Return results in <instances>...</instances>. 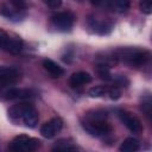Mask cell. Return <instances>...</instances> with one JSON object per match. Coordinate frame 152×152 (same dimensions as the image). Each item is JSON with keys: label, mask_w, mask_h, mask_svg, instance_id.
I'll list each match as a JSON object with an SVG mask.
<instances>
[{"label": "cell", "mask_w": 152, "mask_h": 152, "mask_svg": "<svg viewBox=\"0 0 152 152\" xmlns=\"http://www.w3.org/2000/svg\"><path fill=\"white\" fill-rule=\"evenodd\" d=\"M82 127L93 137H103L112 131V126L107 121V112L102 109H93L84 114Z\"/></svg>", "instance_id": "obj_1"}, {"label": "cell", "mask_w": 152, "mask_h": 152, "mask_svg": "<svg viewBox=\"0 0 152 152\" xmlns=\"http://www.w3.org/2000/svg\"><path fill=\"white\" fill-rule=\"evenodd\" d=\"M116 61H121L129 66H141L146 64L151 57L148 50L145 49H137V48H121L114 52Z\"/></svg>", "instance_id": "obj_2"}, {"label": "cell", "mask_w": 152, "mask_h": 152, "mask_svg": "<svg viewBox=\"0 0 152 152\" xmlns=\"http://www.w3.org/2000/svg\"><path fill=\"white\" fill-rule=\"evenodd\" d=\"M42 142L39 139L37 138H32L25 134H20L17 135L10 144L8 148L11 151H15V152H31V151H36L40 147Z\"/></svg>", "instance_id": "obj_3"}, {"label": "cell", "mask_w": 152, "mask_h": 152, "mask_svg": "<svg viewBox=\"0 0 152 152\" xmlns=\"http://www.w3.org/2000/svg\"><path fill=\"white\" fill-rule=\"evenodd\" d=\"M21 78V71L17 66H0V95Z\"/></svg>", "instance_id": "obj_4"}, {"label": "cell", "mask_w": 152, "mask_h": 152, "mask_svg": "<svg viewBox=\"0 0 152 152\" xmlns=\"http://www.w3.org/2000/svg\"><path fill=\"white\" fill-rule=\"evenodd\" d=\"M51 21H52L53 26L57 27L59 31H69L74 26V24L76 21V17L70 11L58 12L51 17Z\"/></svg>", "instance_id": "obj_5"}, {"label": "cell", "mask_w": 152, "mask_h": 152, "mask_svg": "<svg viewBox=\"0 0 152 152\" xmlns=\"http://www.w3.org/2000/svg\"><path fill=\"white\" fill-rule=\"evenodd\" d=\"M118 115H119L121 122H122L131 132H133V133H140V132L144 129V127H142L140 120H139L135 115H133L132 113H129V112H127V110H119V114H118Z\"/></svg>", "instance_id": "obj_6"}, {"label": "cell", "mask_w": 152, "mask_h": 152, "mask_svg": "<svg viewBox=\"0 0 152 152\" xmlns=\"http://www.w3.org/2000/svg\"><path fill=\"white\" fill-rule=\"evenodd\" d=\"M62 128H63V120L59 116H56L43 124V126L40 127V133L44 138L50 139L53 138Z\"/></svg>", "instance_id": "obj_7"}, {"label": "cell", "mask_w": 152, "mask_h": 152, "mask_svg": "<svg viewBox=\"0 0 152 152\" xmlns=\"http://www.w3.org/2000/svg\"><path fill=\"white\" fill-rule=\"evenodd\" d=\"M38 119H39V114H38V110L34 108V106L30 102L26 108L24 109L23 114H21V118H20V121L28 128H33L36 127V125L38 124Z\"/></svg>", "instance_id": "obj_8"}, {"label": "cell", "mask_w": 152, "mask_h": 152, "mask_svg": "<svg viewBox=\"0 0 152 152\" xmlns=\"http://www.w3.org/2000/svg\"><path fill=\"white\" fill-rule=\"evenodd\" d=\"M33 93L28 89H20V88H10L6 89L2 94L1 97L4 100H26L32 97Z\"/></svg>", "instance_id": "obj_9"}, {"label": "cell", "mask_w": 152, "mask_h": 152, "mask_svg": "<svg viewBox=\"0 0 152 152\" xmlns=\"http://www.w3.org/2000/svg\"><path fill=\"white\" fill-rule=\"evenodd\" d=\"M91 76L89 72L87 71H77L71 74L70 78H69V84L71 88H78L82 87L84 84H88L91 82Z\"/></svg>", "instance_id": "obj_10"}, {"label": "cell", "mask_w": 152, "mask_h": 152, "mask_svg": "<svg viewBox=\"0 0 152 152\" xmlns=\"http://www.w3.org/2000/svg\"><path fill=\"white\" fill-rule=\"evenodd\" d=\"M89 24L91 26V28H94V31L99 34H107L112 31L113 25L107 21V20H96V19H90Z\"/></svg>", "instance_id": "obj_11"}, {"label": "cell", "mask_w": 152, "mask_h": 152, "mask_svg": "<svg viewBox=\"0 0 152 152\" xmlns=\"http://www.w3.org/2000/svg\"><path fill=\"white\" fill-rule=\"evenodd\" d=\"M43 66L44 69L52 76V77H61L64 74V69L62 66H59L56 62H53L52 59H44L43 61Z\"/></svg>", "instance_id": "obj_12"}, {"label": "cell", "mask_w": 152, "mask_h": 152, "mask_svg": "<svg viewBox=\"0 0 152 152\" xmlns=\"http://www.w3.org/2000/svg\"><path fill=\"white\" fill-rule=\"evenodd\" d=\"M23 45H24V42H23V39L20 37H18V36H11L10 42H8L5 51L15 55V53H19L21 51Z\"/></svg>", "instance_id": "obj_13"}, {"label": "cell", "mask_w": 152, "mask_h": 152, "mask_svg": "<svg viewBox=\"0 0 152 152\" xmlns=\"http://www.w3.org/2000/svg\"><path fill=\"white\" fill-rule=\"evenodd\" d=\"M140 148V144L135 138H127L122 141L120 145V151L121 152H134Z\"/></svg>", "instance_id": "obj_14"}, {"label": "cell", "mask_w": 152, "mask_h": 152, "mask_svg": "<svg viewBox=\"0 0 152 152\" xmlns=\"http://www.w3.org/2000/svg\"><path fill=\"white\" fill-rule=\"evenodd\" d=\"M77 147L72 144V142H70L69 140H64V139H62V140H58L56 144H55V146H53V151H74V150H76Z\"/></svg>", "instance_id": "obj_15"}, {"label": "cell", "mask_w": 152, "mask_h": 152, "mask_svg": "<svg viewBox=\"0 0 152 152\" xmlns=\"http://www.w3.org/2000/svg\"><path fill=\"white\" fill-rule=\"evenodd\" d=\"M108 91V87L107 86H95L93 88L89 89L88 95L90 97H102L107 94Z\"/></svg>", "instance_id": "obj_16"}, {"label": "cell", "mask_w": 152, "mask_h": 152, "mask_svg": "<svg viewBox=\"0 0 152 152\" xmlns=\"http://www.w3.org/2000/svg\"><path fill=\"white\" fill-rule=\"evenodd\" d=\"M97 75L103 81H112V77H113L109 72V66H107L104 64H99L97 65Z\"/></svg>", "instance_id": "obj_17"}, {"label": "cell", "mask_w": 152, "mask_h": 152, "mask_svg": "<svg viewBox=\"0 0 152 152\" xmlns=\"http://www.w3.org/2000/svg\"><path fill=\"white\" fill-rule=\"evenodd\" d=\"M131 7V1L129 0H114L113 1V8L118 12H126Z\"/></svg>", "instance_id": "obj_18"}, {"label": "cell", "mask_w": 152, "mask_h": 152, "mask_svg": "<svg viewBox=\"0 0 152 152\" xmlns=\"http://www.w3.org/2000/svg\"><path fill=\"white\" fill-rule=\"evenodd\" d=\"M10 38H11V36L5 30L0 28V49H2V50L6 49V46L10 42Z\"/></svg>", "instance_id": "obj_19"}, {"label": "cell", "mask_w": 152, "mask_h": 152, "mask_svg": "<svg viewBox=\"0 0 152 152\" xmlns=\"http://www.w3.org/2000/svg\"><path fill=\"white\" fill-rule=\"evenodd\" d=\"M112 81H114V84L116 86V87H127L128 86V80L125 77V76H122V75H116L115 77H112Z\"/></svg>", "instance_id": "obj_20"}, {"label": "cell", "mask_w": 152, "mask_h": 152, "mask_svg": "<svg viewBox=\"0 0 152 152\" xmlns=\"http://www.w3.org/2000/svg\"><path fill=\"white\" fill-rule=\"evenodd\" d=\"M107 94L109 95V97H110L112 100H118V99H120V96H121V90H120L119 87L113 86V87H108Z\"/></svg>", "instance_id": "obj_21"}, {"label": "cell", "mask_w": 152, "mask_h": 152, "mask_svg": "<svg viewBox=\"0 0 152 152\" xmlns=\"http://www.w3.org/2000/svg\"><path fill=\"white\" fill-rule=\"evenodd\" d=\"M140 10L145 14L152 13V0H142L140 2Z\"/></svg>", "instance_id": "obj_22"}, {"label": "cell", "mask_w": 152, "mask_h": 152, "mask_svg": "<svg viewBox=\"0 0 152 152\" xmlns=\"http://www.w3.org/2000/svg\"><path fill=\"white\" fill-rule=\"evenodd\" d=\"M10 4L17 10V11H21L26 8V1L25 0H10Z\"/></svg>", "instance_id": "obj_23"}, {"label": "cell", "mask_w": 152, "mask_h": 152, "mask_svg": "<svg viewBox=\"0 0 152 152\" xmlns=\"http://www.w3.org/2000/svg\"><path fill=\"white\" fill-rule=\"evenodd\" d=\"M141 109L146 113V115H147V116L151 114V100H150V97H148V96L146 97V100H142Z\"/></svg>", "instance_id": "obj_24"}, {"label": "cell", "mask_w": 152, "mask_h": 152, "mask_svg": "<svg viewBox=\"0 0 152 152\" xmlns=\"http://www.w3.org/2000/svg\"><path fill=\"white\" fill-rule=\"evenodd\" d=\"M50 8H58L62 5V0H42Z\"/></svg>", "instance_id": "obj_25"}, {"label": "cell", "mask_w": 152, "mask_h": 152, "mask_svg": "<svg viewBox=\"0 0 152 152\" xmlns=\"http://www.w3.org/2000/svg\"><path fill=\"white\" fill-rule=\"evenodd\" d=\"M90 2L94 5V6H101L104 4V0H90Z\"/></svg>", "instance_id": "obj_26"}]
</instances>
